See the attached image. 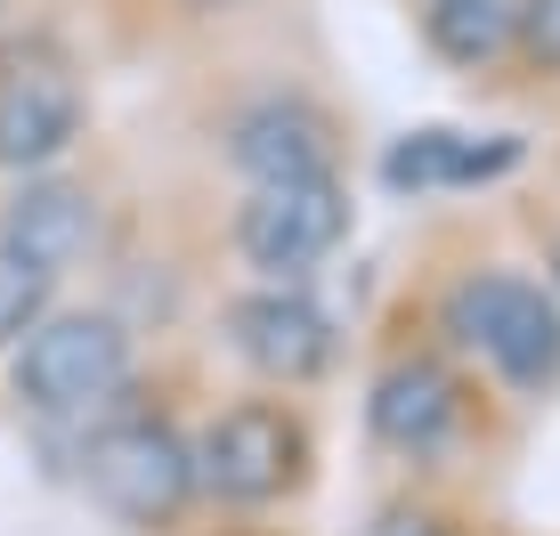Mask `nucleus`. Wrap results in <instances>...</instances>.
Returning a JSON list of instances; mask_svg holds the SVG:
<instances>
[{
  "label": "nucleus",
  "mask_w": 560,
  "mask_h": 536,
  "mask_svg": "<svg viewBox=\"0 0 560 536\" xmlns=\"http://www.w3.org/2000/svg\"><path fill=\"white\" fill-rule=\"evenodd\" d=\"M122 382H130V334H122V317H106V310H66V317L49 310L9 358L16 407L42 415V423H82Z\"/></svg>",
  "instance_id": "1"
},
{
  "label": "nucleus",
  "mask_w": 560,
  "mask_h": 536,
  "mask_svg": "<svg viewBox=\"0 0 560 536\" xmlns=\"http://www.w3.org/2000/svg\"><path fill=\"white\" fill-rule=\"evenodd\" d=\"M82 488L98 496L122 528H179V512L196 504V455L187 439L163 423V415H122V423H98L82 447Z\"/></svg>",
  "instance_id": "2"
},
{
  "label": "nucleus",
  "mask_w": 560,
  "mask_h": 536,
  "mask_svg": "<svg viewBox=\"0 0 560 536\" xmlns=\"http://www.w3.org/2000/svg\"><path fill=\"white\" fill-rule=\"evenodd\" d=\"M447 334L479 350L512 391H552L560 382V301L536 277L479 268L447 293Z\"/></svg>",
  "instance_id": "3"
},
{
  "label": "nucleus",
  "mask_w": 560,
  "mask_h": 536,
  "mask_svg": "<svg viewBox=\"0 0 560 536\" xmlns=\"http://www.w3.org/2000/svg\"><path fill=\"white\" fill-rule=\"evenodd\" d=\"M196 488L220 504H284L308 471V431L284 398H236L187 439Z\"/></svg>",
  "instance_id": "4"
},
{
  "label": "nucleus",
  "mask_w": 560,
  "mask_h": 536,
  "mask_svg": "<svg viewBox=\"0 0 560 536\" xmlns=\"http://www.w3.org/2000/svg\"><path fill=\"white\" fill-rule=\"evenodd\" d=\"M341 236H350V187H341V171H325V179H268L228 220L236 260L268 284H301Z\"/></svg>",
  "instance_id": "5"
},
{
  "label": "nucleus",
  "mask_w": 560,
  "mask_h": 536,
  "mask_svg": "<svg viewBox=\"0 0 560 536\" xmlns=\"http://www.w3.org/2000/svg\"><path fill=\"white\" fill-rule=\"evenodd\" d=\"M228 350L244 358V374H260L268 391H308L325 366H334V317L301 293V284H260V293H236L220 310Z\"/></svg>",
  "instance_id": "6"
},
{
  "label": "nucleus",
  "mask_w": 560,
  "mask_h": 536,
  "mask_svg": "<svg viewBox=\"0 0 560 536\" xmlns=\"http://www.w3.org/2000/svg\"><path fill=\"white\" fill-rule=\"evenodd\" d=\"M82 114H90V98L66 57H49V49L0 57V171H49L82 139Z\"/></svg>",
  "instance_id": "7"
},
{
  "label": "nucleus",
  "mask_w": 560,
  "mask_h": 536,
  "mask_svg": "<svg viewBox=\"0 0 560 536\" xmlns=\"http://www.w3.org/2000/svg\"><path fill=\"white\" fill-rule=\"evenodd\" d=\"M365 431H374L390 455H407V464H431V455L463 431L455 374L439 366V358H422V350L390 358V366L374 374V391H365Z\"/></svg>",
  "instance_id": "8"
},
{
  "label": "nucleus",
  "mask_w": 560,
  "mask_h": 536,
  "mask_svg": "<svg viewBox=\"0 0 560 536\" xmlns=\"http://www.w3.org/2000/svg\"><path fill=\"white\" fill-rule=\"evenodd\" d=\"M220 139H228V163H236L253 187H268V179H325V171H334V123H325L308 98H293V90L228 114Z\"/></svg>",
  "instance_id": "9"
},
{
  "label": "nucleus",
  "mask_w": 560,
  "mask_h": 536,
  "mask_svg": "<svg viewBox=\"0 0 560 536\" xmlns=\"http://www.w3.org/2000/svg\"><path fill=\"white\" fill-rule=\"evenodd\" d=\"M90 236H98V196L73 187V179L25 171V187L0 203V244L25 253V260H42V268H57V277L90 253Z\"/></svg>",
  "instance_id": "10"
},
{
  "label": "nucleus",
  "mask_w": 560,
  "mask_h": 536,
  "mask_svg": "<svg viewBox=\"0 0 560 536\" xmlns=\"http://www.w3.org/2000/svg\"><path fill=\"white\" fill-rule=\"evenodd\" d=\"M520 163V139H471V130H407L382 155L390 196H439V187H479Z\"/></svg>",
  "instance_id": "11"
},
{
  "label": "nucleus",
  "mask_w": 560,
  "mask_h": 536,
  "mask_svg": "<svg viewBox=\"0 0 560 536\" xmlns=\"http://www.w3.org/2000/svg\"><path fill=\"white\" fill-rule=\"evenodd\" d=\"M520 33V0H422V49L455 73H488Z\"/></svg>",
  "instance_id": "12"
},
{
  "label": "nucleus",
  "mask_w": 560,
  "mask_h": 536,
  "mask_svg": "<svg viewBox=\"0 0 560 536\" xmlns=\"http://www.w3.org/2000/svg\"><path fill=\"white\" fill-rule=\"evenodd\" d=\"M49 301H57V268H42V260H25V253L0 244V350H16V341L49 317Z\"/></svg>",
  "instance_id": "13"
},
{
  "label": "nucleus",
  "mask_w": 560,
  "mask_h": 536,
  "mask_svg": "<svg viewBox=\"0 0 560 536\" xmlns=\"http://www.w3.org/2000/svg\"><path fill=\"white\" fill-rule=\"evenodd\" d=\"M512 49L528 57L536 73H560V0H520V33Z\"/></svg>",
  "instance_id": "14"
},
{
  "label": "nucleus",
  "mask_w": 560,
  "mask_h": 536,
  "mask_svg": "<svg viewBox=\"0 0 560 536\" xmlns=\"http://www.w3.org/2000/svg\"><path fill=\"white\" fill-rule=\"evenodd\" d=\"M365 536H447V528H439L431 512H382V521L365 528Z\"/></svg>",
  "instance_id": "15"
},
{
  "label": "nucleus",
  "mask_w": 560,
  "mask_h": 536,
  "mask_svg": "<svg viewBox=\"0 0 560 536\" xmlns=\"http://www.w3.org/2000/svg\"><path fill=\"white\" fill-rule=\"evenodd\" d=\"M179 16H220V9H236V0H171Z\"/></svg>",
  "instance_id": "16"
},
{
  "label": "nucleus",
  "mask_w": 560,
  "mask_h": 536,
  "mask_svg": "<svg viewBox=\"0 0 560 536\" xmlns=\"http://www.w3.org/2000/svg\"><path fill=\"white\" fill-rule=\"evenodd\" d=\"M552 293H560V236H552Z\"/></svg>",
  "instance_id": "17"
}]
</instances>
